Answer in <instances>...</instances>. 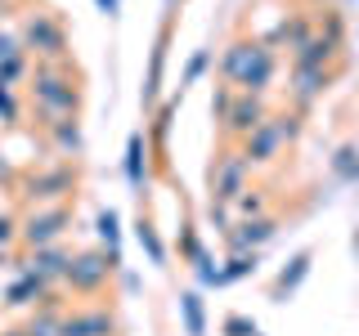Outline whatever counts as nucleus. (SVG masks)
<instances>
[{
    "label": "nucleus",
    "mask_w": 359,
    "mask_h": 336,
    "mask_svg": "<svg viewBox=\"0 0 359 336\" xmlns=\"http://www.w3.org/2000/svg\"><path fill=\"white\" fill-rule=\"evenodd\" d=\"M310 5H319V0H310Z\"/></svg>",
    "instance_id": "nucleus-42"
},
{
    "label": "nucleus",
    "mask_w": 359,
    "mask_h": 336,
    "mask_svg": "<svg viewBox=\"0 0 359 336\" xmlns=\"http://www.w3.org/2000/svg\"><path fill=\"white\" fill-rule=\"evenodd\" d=\"M211 59H216V54H211V50H198L194 59L184 63V72H180V94H184V90L194 85V81H202V72H207V67H211Z\"/></svg>",
    "instance_id": "nucleus-29"
},
{
    "label": "nucleus",
    "mask_w": 359,
    "mask_h": 336,
    "mask_svg": "<svg viewBox=\"0 0 359 336\" xmlns=\"http://www.w3.org/2000/svg\"><path fill=\"white\" fill-rule=\"evenodd\" d=\"M135 242H140V251L149 255V265H157V269H166V242H162V233H157V224L140 211V220H135Z\"/></svg>",
    "instance_id": "nucleus-20"
},
{
    "label": "nucleus",
    "mask_w": 359,
    "mask_h": 336,
    "mask_svg": "<svg viewBox=\"0 0 359 336\" xmlns=\"http://www.w3.org/2000/svg\"><path fill=\"white\" fill-rule=\"evenodd\" d=\"M121 269V251H104V246H86V251H72V260L63 269V287L81 300L104 296L112 274Z\"/></svg>",
    "instance_id": "nucleus-5"
},
{
    "label": "nucleus",
    "mask_w": 359,
    "mask_h": 336,
    "mask_svg": "<svg viewBox=\"0 0 359 336\" xmlns=\"http://www.w3.org/2000/svg\"><path fill=\"white\" fill-rule=\"evenodd\" d=\"M328 171H332L337 184H359V144L355 139H346V144H337V148H332Z\"/></svg>",
    "instance_id": "nucleus-21"
},
{
    "label": "nucleus",
    "mask_w": 359,
    "mask_h": 336,
    "mask_svg": "<svg viewBox=\"0 0 359 336\" xmlns=\"http://www.w3.org/2000/svg\"><path fill=\"white\" fill-rule=\"evenodd\" d=\"M171 31H175V18H166L162 22V36H157L153 45V59H149V76H144V94H140V108H144V117L162 104V72H166V50H171Z\"/></svg>",
    "instance_id": "nucleus-12"
},
{
    "label": "nucleus",
    "mask_w": 359,
    "mask_h": 336,
    "mask_svg": "<svg viewBox=\"0 0 359 336\" xmlns=\"http://www.w3.org/2000/svg\"><path fill=\"white\" fill-rule=\"evenodd\" d=\"M27 76H32V63H27V54H9L5 63H0V85H9V90H18V85H27Z\"/></svg>",
    "instance_id": "nucleus-26"
},
{
    "label": "nucleus",
    "mask_w": 359,
    "mask_h": 336,
    "mask_svg": "<svg viewBox=\"0 0 359 336\" xmlns=\"http://www.w3.org/2000/svg\"><path fill=\"white\" fill-rule=\"evenodd\" d=\"M18 242V216H0V251Z\"/></svg>",
    "instance_id": "nucleus-33"
},
{
    "label": "nucleus",
    "mask_w": 359,
    "mask_h": 336,
    "mask_svg": "<svg viewBox=\"0 0 359 336\" xmlns=\"http://www.w3.org/2000/svg\"><path fill=\"white\" fill-rule=\"evenodd\" d=\"M332 85V72L328 67H306V72H292V85H287V99H292V112H306L314 99H323V90Z\"/></svg>",
    "instance_id": "nucleus-14"
},
{
    "label": "nucleus",
    "mask_w": 359,
    "mask_h": 336,
    "mask_svg": "<svg viewBox=\"0 0 359 336\" xmlns=\"http://www.w3.org/2000/svg\"><path fill=\"white\" fill-rule=\"evenodd\" d=\"M310 269H314V251H310V246H301V251H297V255H292V260L274 274V283H269V300H274V305H287V300L297 296L301 287H306Z\"/></svg>",
    "instance_id": "nucleus-11"
},
{
    "label": "nucleus",
    "mask_w": 359,
    "mask_h": 336,
    "mask_svg": "<svg viewBox=\"0 0 359 336\" xmlns=\"http://www.w3.org/2000/svg\"><path fill=\"white\" fill-rule=\"evenodd\" d=\"M45 139L54 144V153H59V157H81L86 153L81 121H54V126H45Z\"/></svg>",
    "instance_id": "nucleus-19"
},
{
    "label": "nucleus",
    "mask_w": 359,
    "mask_h": 336,
    "mask_svg": "<svg viewBox=\"0 0 359 336\" xmlns=\"http://www.w3.org/2000/svg\"><path fill=\"white\" fill-rule=\"evenodd\" d=\"M355 255H359V229H355Z\"/></svg>",
    "instance_id": "nucleus-41"
},
{
    "label": "nucleus",
    "mask_w": 359,
    "mask_h": 336,
    "mask_svg": "<svg viewBox=\"0 0 359 336\" xmlns=\"http://www.w3.org/2000/svg\"><path fill=\"white\" fill-rule=\"evenodd\" d=\"M265 117H269L265 94H243V90H233V99H229V108H224L220 126H224V134H229V144H243Z\"/></svg>",
    "instance_id": "nucleus-10"
},
{
    "label": "nucleus",
    "mask_w": 359,
    "mask_h": 336,
    "mask_svg": "<svg viewBox=\"0 0 359 336\" xmlns=\"http://www.w3.org/2000/svg\"><path fill=\"white\" fill-rule=\"evenodd\" d=\"M9 9H14V0H0V18H5V14H9Z\"/></svg>",
    "instance_id": "nucleus-38"
},
{
    "label": "nucleus",
    "mask_w": 359,
    "mask_h": 336,
    "mask_svg": "<svg viewBox=\"0 0 359 336\" xmlns=\"http://www.w3.org/2000/svg\"><path fill=\"white\" fill-rule=\"evenodd\" d=\"M67 260H72V251H67L63 242H54V246H36V251H27V274H36L45 287H50V283H63Z\"/></svg>",
    "instance_id": "nucleus-16"
},
{
    "label": "nucleus",
    "mask_w": 359,
    "mask_h": 336,
    "mask_svg": "<svg viewBox=\"0 0 359 336\" xmlns=\"http://www.w3.org/2000/svg\"><path fill=\"white\" fill-rule=\"evenodd\" d=\"M180 318H184V336H207V305H202V291H184V296H180Z\"/></svg>",
    "instance_id": "nucleus-23"
},
{
    "label": "nucleus",
    "mask_w": 359,
    "mask_h": 336,
    "mask_svg": "<svg viewBox=\"0 0 359 336\" xmlns=\"http://www.w3.org/2000/svg\"><path fill=\"white\" fill-rule=\"evenodd\" d=\"M256 274V251H233L229 260L216 269V287H229V283H243V278Z\"/></svg>",
    "instance_id": "nucleus-24"
},
{
    "label": "nucleus",
    "mask_w": 359,
    "mask_h": 336,
    "mask_svg": "<svg viewBox=\"0 0 359 336\" xmlns=\"http://www.w3.org/2000/svg\"><path fill=\"white\" fill-rule=\"evenodd\" d=\"M229 99H233V90H229V85H216V99H211V112H216V121L224 117V108H229Z\"/></svg>",
    "instance_id": "nucleus-35"
},
{
    "label": "nucleus",
    "mask_w": 359,
    "mask_h": 336,
    "mask_svg": "<svg viewBox=\"0 0 359 336\" xmlns=\"http://www.w3.org/2000/svg\"><path fill=\"white\" fill-rule=\"evenodd\" d=\"M18 175H22V171L9 162L5 153H0V188H5V193H9V188H18Z\"/></svg>",
    "instance_id": "nucleus-34"
},
{
    "label": "nucleus",
    "mask_w": 359,
    "mask_h": 336,
    "mask_svg": "<svg viewBox=\"0 0 359 336\" xmlns=\"http://www.w3.org/2000/svg\"><path fill=\"white\" fill-rule=\"evenodd\" d=\"M0 336H27V332H22V328H9V332H0Z\"/></svg>",
    "instance_id": "nucleus-39"
},
{
    "label": "nucleus",
    "mask_w": 359,
    "mask_h": 336,
    "mask_svg": "<svg viewBox=\"0 0 359 336\" xmlns=\"http://www.w3.org/2000/svg\"><path fill=\"white\" fill-rule=\"evenodd\" d=\"M314 31H319L323 41H332L337 50H341V41H346V14H341V9H328V14L314 22Z\"/></svg>",
    "instance_id": "nucleus-27"
},
{
    "label": "nucleus",
    "mask_w": 359,
    "mask_h": 336,
    "mask_svg": "<svg viewBox=\"0 0 359 336\" xmlns=\"http://www.w3.org/2000/svg\"><path fill=\"white\" fill-rule=\"evenodd\" d=\"M247 179H252V166H247V157L238 153V144H229L220 157H211L207 193H211V202H224V206H233V202L247 193Z\"/></svg>",
    "instance_id": "nucleus-8"
},
{
    "label": "nucleus",
    "mask_w": 359,
    "mask_h": 336,
    "mask_svg": "<svg viewBox=\"0 0 359 336\" xmlns=\"http://www.w3.org/2000/svg\"><path fill=\"white\" fill-rule=\"evenodd\" d=\"M332 59H337V45L323 41L319 31H310V36L292 50V72H306V67H328Z\"/></svg>",
    "instance_id": "nucleus-18"
},
{
    "label": "nucleus",
    "mask_w": 359,
    "mask_h": 336,
    "mask_svg": "<svg viewBox=\"0 0 359 336\" xmlns=\"http://www.w3.org/2000/svg\"><path fill=\"white\" fill-rule=\"evenodd\" d=\"M207 216H211V224H216L220 233L233 229V224H229V220H233V206H224V202H207Z\"/></svg>",
    "instance_id": "nucleus-32"
},
{
    "label": "nucleus",
    "mask_w": 359,
    "mask_h": 336,
    "mask_svg": "<svg viewBox=\"0 0 359 336\" xmlns=\"http://www.w3.org/2000/svg\"><path fill=\"white\" fill-rule=\"evenodd\" d=\"M18 45L27 59L36 63H67V22L59 18V9H32L18 27Z\"/></svg>",
    "instance_id": "nucleus-4"
},
{
    "label": "nucleus",
    "mask_w": 359,
    "mask_h": 336,
    "mask_svg": "<svg viewBox=\"0 0 359 336\" xmlns=\"http://www.w3.org/2000/svg\"><path fill=\"white\" fill-rule=\"evenodd\" d=\"M0 121H5V126H18V121H22L18 90H9V85H0Z\"/></svg>",
    "instance_id": "nucleus-31"
},
{
    "label": "nucleus",
    "mask_w": 359,
    "mask_h": 336,
    "mask_svg": "<svg viewBox=\"0 0 359 336\" xmlns=\"http://www.w3.org/2000/svg\"><path fill=\"white\" fill-rule=\"evenodd\" d=\"M171 9H175V0H166V18H171Z\"/></svg>",
    "instance_id": "nucleus-40"
},
{
    "label": "nucleus",
    "mask_w": 359,
    "mask_h": 336,
    "mask_svg": "<svg viewBox=\"0 0 359 336\" xmlns=\"http://www.w3.org/2000/svg\"><path fill=\"white\" fill-rule=\"evenodd\" d=\"M76 175L72 162H54V166H36V171H22L18 175V193L27 206H54V202H72L76 197Z\"/></svg>",
    "instance_id": "nucleus-6"
},
{
    "label": "nucleus",
    "mask_w": 359,
    "mask_h": 336,
    "mask_svg": "<svg viewBox=\"0 0 359 336\" xmlns=\"http://www.w3.org/2000/svg\"><path fill=\"white\" fill-rule=\"evenodd\" d=\"M72 229V202H54V206H27L18 216V246L36 251V246L63 242V233Z\"/></svg>",
    "instance_id": "nucleus-7"
},
{
    "label": "nucleus",
    "mask_w": 359,
    "mask_h": 336,
    "mask_svg": "<svg viewBox=\"0 0 359 336\" xmlns=\"http://www.w3.org/2000/svg\"><path fill=\"white\" fill-rule=\"evenodd\" d=\"M180 104H184V94L175 90L171 99H162V104L149 112V121H144V139H149V148H153V153H166V139H171V126H175Z\"/></svg>",
    "instance_id": "nucleus-15"
},
{
    "label": "nucleus",
    "mask_w": 359,
    "mask_h": 336,
    "mask_svg": "<svg viewBox=\"0 0 359 336\" xmlns=\"http://www.w3.org/2000/svg\"><path fill=\"white\" fill-rule=\"evenodd\" d=\"M297 139H301V112H269L261 126L238 144V153L247 157V166L256 171V166H274Z\"/></svg>",
    "instance_id": "nucleus-3"
},
{
    "label": "nucleus",
    "mask_w": 359,
    "mask_h": 336,
    "mask_svg": "<svg viewBox=\"0 0 359 336\" xmlns=\"http://www.w3.org/2000/svg\"><path fill=\"white\" fill-rule=\"evenodd\" d=\"M59 336H121L117 309H112V305H76V309H63Z\"/></svg>",
    "instance_id": "nucleus-9"
},
{
    "label": "nucleus",
    "mask_w": 359,
    "mask_h": 336,
    "mask_svg": "<svg viewBox=\"0 0 359 336\" xmlns=\"http://www.w3.org/2000/svg\"><path fill=\"white\" fill-rule=\"evenodd\" d=\"M95 233H99V246H104V251H121V220H117L112 206H104L95 216Z\"/></svg>",
    "instance_id": "nucleus-25"
},
{
    "label": "nucleus",
    "mask_w": 359,
    "mask_h": 336,
    "mask_svg": "<svg viewBox=\"0 0 359 336\" xmlns=\"http://www.w3.org/2000/svg\"><path fill=\"white\" fill-rule=\"evenodd\" d=\"M278 233V216H256V220H238L229 233H224V246L233 251H261V246Z\"/></svg>",
    "instance_id": "nucleus-13"
},
{
    "label": "nucleus",
    "mask_w": 359,
    "mask_h": 336,
    "mask_svg": "<svg viewBox=\"0 0 359 336\" xmlns=\"http://www.w3.org/2000/svg\"><path fill=\"white\" fill-rule=\"evenodd\" d=\"M261 328H256L252 314H224L220 318V336H256Z\"/></svg>",
    "instance_id": "nucleus-30"
},
{
    "label": "nucleus",
    "mask_w": 359,
    "mask_h": 336,
    "mask_svg": "<svg viewBox=\"0 0 359 336\" xmlns=\"http://www.w3.org/2000/svg\"><path fill=\"white\" fill-rule=\"evenodd\" d=\"M220 76L229 90H243V94H265L278 76V50L265 41H252V36H238L224 45L220 54Z\"/></svg>",
    "instance_id": "nucleus-2"
},
{
    "label": "nucleus",
    "mask_w": 359,
    "mask_h": 336,
    "mask_svg": "<svg viewBox=\"0 0 359 336\" xmlns=\"http://www.w3.org/2000/svg\"><path fill=\"white\" fill-rule=\"evenodd\" d=\"M256 336H261V332H256Z\"/></svg>",
    "instance_id": "nucleus-43"
},
{
    "label": "nucleus",
    "mask_w": 359,
    "mask_h": 336,
    "mask_svg": "<svg viewBox=\"0 0 359 336\" xmlns=\"http://www.w3.org/2000/svg\"><path fill=\"white\" fill-rule=\"evenodd\" d=\"M45 291H50V287H45L36 274H27V269H22V274L14 278V283L5 287V305H14V309H18V305H36V300L45 296Z\"/></svg>",
    "instance_id": "nucleus-22"
},
{
    "label": "nucleus",
    "mask_w": 359,
    "mask_h": 336,
    "mask_svg": "<svg viewBox=\"0 0 359 336\" xmlns=\"http://www.w3.org/2000/svg\"><path fill=\"white\" fill-rule=\"evenodd\" d=\"M121 171H126V184L130 188H144V179H149V139H144V130H130L126 134Z\"/></svg>",
    "instance_id": "nucleus-17"
},
{
    "label": "nucleus",
    "mask_w": 359,
    "mask_h": 336,
    "mask_svg": "<svg viewBox=\"0 0 359 336\" xmlns=\"http://www.w3.org/2000/svg\"><path fill=\"white\" fill-rule=\"evenodd\" d=\"M27 99H32V112L41 117V126L81 121V76L67 63H32Z\"/></svg>",
    "instance_id": "nucleus-1"
},
{
    "label": "nucleus",
    "mask_w": 359,
    "mask_h": 336,
    "mask_svg": "<svg viewBox=\"0 0 359 336\" xmlns=\"http://www.w3.org/2000/svg\"><path fill=\"white\" fill-rule=\"evenodd\" d=\"M95 9H99V14H104L108 22H117V18H121V0H95Z\"/></svg>",
    "instance_id": "nucleus-36"
},
{
    "label": "nucleus",
    "mask_w": 359,
    "mask_h": 336,
    "mask_svg": "<svg viewBox=\"0 0 359 336\" xmlns=\"http://www.w3.org/2000/svg\"><path fill=\"white\" fill-rule=\"evenodd\" d=\"M22 45H18V36H9V31H0V63L9 59V54H18Z\"/></svg>",
    "instance_id": "nucleus-37"
},
{
    "label": "nucleus",
    "mask_w": 359,
    "mask_h": 336,
    "mask_svg": "<svg viewBox=\"0 0 359 336\" xmlns=\"http://www.w3.org/2000/svg\"><path fill=\"white\" fill-rule=\"evenodd\" d=\"M233 211H238L243 220H256V216H269V197H265V188H247V193L233 202Z\"/></svg>",
    "instance_id": "nucleus-28"
}]
</instances>
